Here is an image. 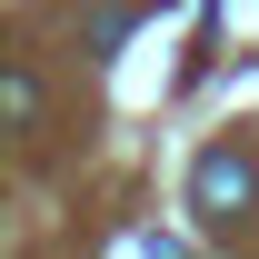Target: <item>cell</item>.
Returning a JSON list of instances; mask_svg holds the SVG:
<instances>
[{"mask_svg":"<svg viewBox=\"0 0 259 259\" xmlns=\"http://www.w3.org/2000/svg\"><path fill=\"white\" fill-rule=\"evenodd\" d=\"M10 120H20V130H40V80H30L20 60H10Z\"/></svg>","mask_w":259,"mask_h":259,"instance_id":"2","label":"cell"},{"mask_svg":"<svg viewBox=\"0 0 259 259\" xmlns=\"http://www.w3.org/2000/svg\"><path fill=\"white\" fill-rule=\"evenodd\" d=\"M150 259H190V249H180V239H150Z\"/></svg>","mask_w":259,"mask_h":259,"instance_id":"3","label":"cell"},{"mask_svg":"<svg viewBox=\"0 0 259 259\" xmlns=\"http://www.w3.org/2000/svg\"><path fill=\"white\" fill-rule=\"evenodd\" d=\"M190 199H199V220L229 229V220H249V199H259V169L239 160V150H209V160L190 169Z\"/></svg>","mask_w":259,"mask_h":259,"instance_id":"1","label":"cell"}]
</instances>
